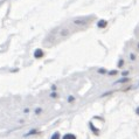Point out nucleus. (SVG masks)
Listing matches in <instances>:
<instances>
[{
    "mask_svg": "<svg viewBox=\"0 0 139 139\" xmlns=\"http://www.w3.org/2000/svg\"><path fill=\"white\" fill-rule=\"evenodd\" d=\"M35 132H36V130H32V131H31V132H28V133H27V135H26V136H29V135H33V133H35Z\"/></svg>",
    "mask_w": 139,
    "mask_h": 139,
    "instance_id": "20e7f679",
    "label": "nucleus"
},
{
    "mask_svg": "<svg viewBox=\"0 0 139 139\" xmlns=\"http://www.w3.org/2000/svg\"><path fill=\"white\" fill-rule=\"evenodd\" d=\"M43 55V51L41 50V49H37L36 51H35V57H42Z\"/></svg>",
    "mask_w": 139,
    "mask_h": 139,
    "instance_id": "f257e3e1",
    "label": "nucleus"
},
{
    "mask_svg": "<svg viewBox=\"0 0 139 139\" xmlns=\"http://www.w3.org/2000/svg\"><path fill=\"white\" fill-rule=\"evenodd\" d=\"M137 113L139 114V108H138V110H137Z\"/></svg>",
    "mask_w": 139,
    "mask_h": 139,
    "instance_id": "39448f33",
    "label": "nucleus"
},
{
    "mask_svg": "<svg viewBox=\"0 0 139 139\" xmlns=\"http://www.w3.org/2000/svg\"><path fill=\"white\" fill-rule=\"evenodd\" d=\"M63 139H76V137L74 135H70V133H68V135H65Z\"/></svg>",
    "mask_w": 139,
    "mask_h": 139,
    "instance_id": "f03ea898",
    "label": "nucleus"
},
{
    "mask_svg": "<svg viewBox=\"0 0 139 139\" xmlns=\"http://www.w3.org/2000/svg\"><path fill=\"white\" fill-rule=\"evenodd\" d=\"M59 138H60V135H59V132L54 133V135H53V137H51V139H59Z\"/></svg>",
    "mask_w": 139,
    "mask_h": 139,
    "instance_id": "7ed1b4c3",
    "label": "nucleus"
}]
</instances>
